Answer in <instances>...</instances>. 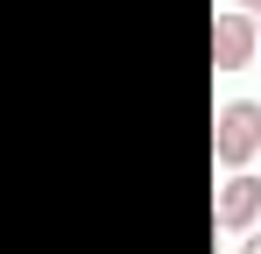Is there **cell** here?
Returning a JSON list of instances; mask_svg holds the SVG:
<instances>
[{
  "label": "cell",
  "mask_w": 261,
  "mask_h": 254,
  "mask_svg": "<svg viewBox=\"0 0 261 254\" xmlns=\"http://www.w3.org/2000/svg\"><path fill=\"white\" fill-rule=\"evenodd\" d=\"M254 148H261V106H254V99H226L219 120H212V156L226 169H247Z\"/></svg>",
  "instance_id": "obj_1"
},
{
  "label": "cell",
  "mask_w": 261,
  "mask_h": 254,
  "mask_svg": "<svg viewBox=\"0 0 261 254\" xmlns=\"http://www.w3.org/2000/svg\"><path fill=\"white\" fill-rule=\"evenodd\" d=\"M212 219H219V233H247V226L261 219V176H247V169H226Z\"/></svg>",
  "instance_id": "obj_2"
},
{
  "label": "cell",
  "mask_w": 261,
  "mask_h": 254,
  "mask_svg": "<svg viewBox=\"0 0 261 254\" xmlns=\"http://www.w3.org/2000/svg\"><path fill=\"white\" fill-rule=\"evenodd\" d=\"M254 49H261L254 14H212V71H247Z\"/></svg>",
  "instance_id": "obj_3"
},
{
  "label": "cell",
  "mask_w": 261,
  "mask_h": 254,
  "mask_svg": "<svg viewBox=\"0 0 261 254\" xmlns=\"http://www.w3.org/2000/svg\"><path fill=\"white\" fill-rule=\"evenodd\" d=\"M240 254H261V233H247V240H240Z\"/></svg>",
  "instance_id": "obj_4"
},
{
  "label": "cell",
  "mask_w": 261,
  "mask_h": 254,
  "mask_svg": "<svg viewBox=\"0 0 261 254\" xmlns=\"http://www.w3.org/2000/svg\"><path fill=\"white\" fill-rule=\"evenodd\" d=\"M240 7H247V14H254V7H261V0H240Z\"/></svg>",
  "instance_id": "obj_5"
},
{
  "label": "cell",
  "mask_w": 261,
  "mask_h": 254,
  "mask_svg": "<svg viewBox=\"0 0 261 254\" xmlns=\"http://www.w3.org/2000/svg\"><path fill=\"white\" fill-rule=\"evenodd\" d=\"M254 36H261V7H254Z\"/></svg>",
  "instance_id": "obj_6"
}]
</instances>
